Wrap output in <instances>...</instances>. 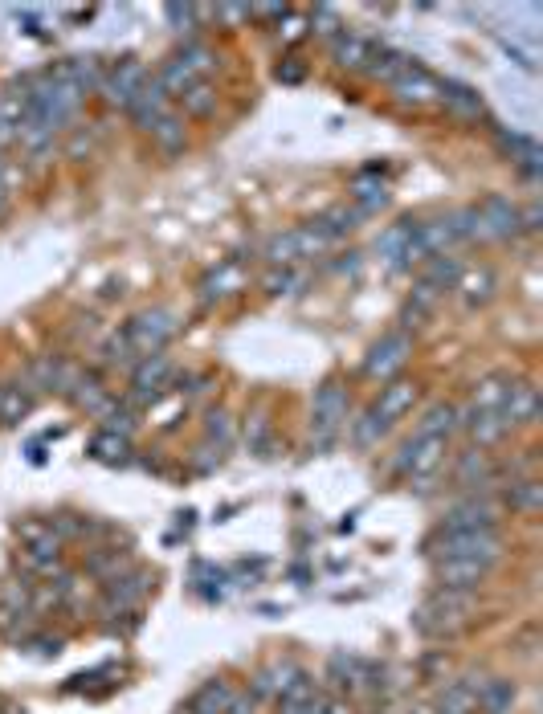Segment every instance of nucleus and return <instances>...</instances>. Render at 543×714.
I'll return each mask as SVG.
<instances>
[{
    "mask_svg": "<svg viewBox=\"0 0 543 714\" xmlns=\"http://www.w3.org/2000/svg\"><path fill=\"white\" fill-rule=\"evenodd\" d=\"M413 400H417V384H409V380H388V384L380 388V396L360 413V421H352V441H356L360 449H372L392 425H397V421L409 413Z\"/></svg>",
    "mask_w": 543,
    "mask_h": 714,
    "instance_id": "nucleus-1",
    "label": "nucleus"
},
{
    "mask_svg": "<svg viewBox=\"0 0 543 714\" xmlns=\"http://www.w3.org/2000/svg\"><path fill=\"white\" fill-rule=\"evenodd\" d=\"M446 453H450V437H429V433H417L401 445L397 453V474L417 486V490H429L437 482V474L446 470Z\"/></svg>",
    "mask_w": 543,
    "mask_h": 714,
    "instance_id": "nucleus-2",
    "label": "nucleus"
},
{
    "mask_svg": "<svg viewBox=\"0 0 543 714\" xmlns=\"http://www.w3.org/2000/svg\"><path fill=\"white\" fill-rule=\"evenodd\" d=\"M470 612H474V596L437 588L429 600H421V604H417L413 625H417V633H421V637H454L458 629H466Z\"/></svg>",
    "mask_w": 543,
    "mask_h": 714,
    "instance_id": "nucleus-3",
    "label": "nucleus"
},
{
    "mask_svg": "<svg viewBox=\"0 0 543 714\" xmlns=\"http://www.w3.org/2000/svg\"><path fill=\"white\" fill-rule=\"evenodd\" d=\"M348 429V388L339 380H323L311 396V445L323 453Z\"/></svg>",
    "mask_w": 543,
    "mask_h": 714,
    "instance_id": "nucleus-4",
    "label": "nucleus"
},
{
    "mask_svg": "<svg viewBox=\"0 0 543 714\" xmlns=\"http://www.w3.org/2000/svg\"><path fill=\"white\" fill-rule=\"evenodd\" d=\"M176 331H180V323H176V315L168 311V306H147V311L131 315L119 327V335L131 347L135 360H143V355H160L176 339Z\"/></svg>",
    "mask_w": 543,
    "mask_h": 714,
    "instance_id": "nucleus-5",
    "label": "nucleus"
},
{
    "mask_svg": "<svg viewBox=\"0 0 543 714\" xmlns=\"http://www.w3.org/2000/svg\"><path fill=\"white\" fill-rule=\"evenodd\" d=\"M466 209H470L474 241H511L523 233V204H515L503 192H490L478 204H466Z\"/></svg>",
    "mask_w": 543,
    "mask_h": 714,
    "instance_id": "nucleus-6",
    "label": "nucleus"
},
{
    "mask_svg": "<svg viewBox=\"0 0 543 714\" xmlns=\"http://www.w3.org/2000/svg\"><path fill=\"white\" fill-rule=\"evenodd\" d=\"M331 249V241L315 229V221H303V225H294V229H282V233H274L266 245H262V258L270 262V266H303V262H311V258H319V253H327Z\"/></svg>",
    "mask_w": 543,
    "mask_h": 714,
    "instance_id": "nucleus-7",
    "label": "nucleus"
},
{
    "mask_svg": "<svg viewBox=\"0 0 543 714\" xmlns=\"http://www.w3.org/2000/svg\"><path fill=\"white\" fill-rule=\"evenodd\" d=\"M409 355H413V335H409L405 327H392V331H384V335L368 347V355H364V376L376 380V384L397 380V376L405 372V364H409Z\"/></svg>",
    "mask_w": 543,
    "mask_h": 714,
    "instance_id": "nucleus-8",
    "label": "nucleus"
},
{
    "mask_svg": "<svg viewBox=\"0 0 543 714\" xmlns=\"http://www.w3.org/2000/svg\"><path fill=\"white\" fill-rule=\"evenodd\" d=\"M376 249H380V258H384L388 270H413V266L429 262L421 221H397L392 229H384L380 241H376Z\"/></svg>",
    "mask_w": 543,
    "mask_h": 714,
    "instance_id": "nucleus-9",
    "label": "nucleus"
},
{
    "mask_svg": "<svg viewBox=\"0 0 543 714\" xmlns=\"http://www.w3.org/2000/svg\"><path fill=\"white\" fill-rule=\"evenodd\" d=\"M503 506L486 494H470L462 502H454L446 515H441L437 535H474V531H499Z\"/></svg>",
    "mask_w": 543,
    "mask_h": 714,
    "instance_id": "nucleus-10",
    "label": "nucleus"
},
{
    "mask_svg": "<svg viewBox=\"0 0 543 714\" xmlns=\"http://www.w3.org/2000/svg\"><path fill=\"white\" fill-rule=\"evenodd\" d=\"M437 559H474V564L495 568L503 555V539L499 531H474V535H437L433 539Z\"/></svg>",
    "mask_w": 543,
    "mask_h": 714,
    "instance_id": "nucleus-11",
    "label": "nucleus"
},
{
    "mask_svg": "<svg viewBox=\"0 0 543 714\" xmlns=\"http://www.w3.org/2000/svg\"><path fill=\"white\" fill-rule=\"evenodd\" d=\"M511 388H515V376H511V372H486V376L474 384L466 408H458L462 421H466V417H503V408H507V400H511Z\"/></svg>",
    "mask_w": 543,
    "mask_h": 714,
    "instance_id": "nucleus-12",
    "label": "nucleus"
},
{
    "mask_svg": "<svg viewBox=\"0 0 543 714\" xmlns=\"http://www.w3.org/2000/svg\"><path fill=\"white\" fill-rule=\"evenodd\" d=\"M388 90L397 94L405 107H429V102H437V94H441V78L437 74H429L421 62H405L397 74L388 78Z\"/></svg>",
    "mask_w": 543,
    "mask_h": 714,
    "instance_id": "nucleus-13",
    "label": "nucleus"
},
{
    "mask_svg": "<svg viewBox=\"0 0 543 714\" xmlns=\"http://www.w3.org/2000/svg\"><path fill=\"white\" fill-rule=\"evenodd\" d=\"M147 86V70H143V62L139 58H119V62H111V66H103V90L107 94V102H115V107H131V102L139 98V90Z\"/></svg>",
    "mask_w": 543,
    "mask_h": 714,
    "instance_id": "nucleus-14",
    "label": "nucleus"
},
{
    "mask_svg": "<svg viewBox=\"0 0 543 714\" xmlns=\"http://www.w3.org/2000/svg\"><path fill=\"white\" fill-rule=\"evenodd\" d=\"M29 388L41 396V392H58V396H70L74 380H78V368L66 360V355H41V360L29 364L25 372Z\"/></svg>",
    "mask_w": 543,
    "mask_h": 714,
    "instance_id": "nucleus-15",
    "label": "nucleus"
},
{
    "mask_svg": "<svg viewBox=\"0 0 543 714\" xmlns=\"http://www.w3.org/2000/svg\"><path fill=\"white\" fill-rule=\"evenodd\" d=\"M172 376H176V364L168 360V355L160 351V355H143V360L135 364V372H131V400H156L168 384H172Z\"/></svg>",
    "mask_w": 543,
    "mask_h": 714,
    "instance_id": "nucleus-16",
    "label": "nucleus"
},
{
    "mask_svg": "<svg viewBox=\"0 0 543 714\" xmlns=\"http://www.w3.org/2000/svg\"><path fill=\"white\" fill-rule=\"evenodd\" d=\"M245 278H250V274H245V262H241V258H221V262L201 278V286H196V290H201V302H205V306H213V302H225V298H233L237 290H245Z\"/></svg>",
    "mask_w": 543,
    "mask_h": 714,
    "instance_id": "nucleus-17",
    "label": "nucleus"
},
{
    "mask_svg": "<svg viewBox=\"0 0 543 714\" xmlns=\"http://www.w3.org/2000/svg\"><path fill=\"white\" fill-rule=\"evenodd\" d=\"M454 294H458V302L466 306V311H478V306H486L490 298L499 294V274L490 266H462V274L454 282Z\"/></svg>",
    "mask_w": 543,
    "mask_h": 714,
    "instance_id": "nucleus-18",
    "label": "nucleus"
},
{
    "mask_svg": "<svg viewBox=\"0 0 543 714\" xmlns=\"http://www.w3.org/2000/svg\"><path fill=\"white\" fill-rule=\"evenodd\" d=\"M486 576H490V568L474 564V559H437V588H446V592L474 596Z\"/></svg>",
    "mask_w": 543,
    "mask_h": 714,
    "instance_id": "nucleus-19",
    "label": "nucleus"
},
{
    "mask_svg": "<svg viewBox=\"0 0 543 714\" xmlns=\"http://www.w3.org/2000/svg\"><path fill=\"white\" fill-rule=\"evenodd\" d=\"M495 478H499V470L486 457V449H466L458 457V466H454V482L462 490H470V494H486L490 486H495Z\"/></svg>",
    "mask_w": 543,
    "mask_h": 714,
    "instance_id": "nucleus-20",
    "label": "nucleus"
},
{
    "mask_svg": "<svg viewBox=\"0 0 543 714\" xmlns=\"http://www.w3.org/2000/svg\"><path fill=\"white\" fill-rule=\"evenodd\" d=\"M25 123H29V98H25V86H13L0 94V151L21 143Z\"/></svg>",
    "mask_w": 543,
    "mask_h": 714,
    "instance_id": "nucleus-21",
    "label": "nucleus"
},
{
    "mask_svg": "<svg viewBox=\"0 0 543 714\" xmlns=\"http://www.w3.org/2000/svg\"><path fill=\"white\" fill-rule=\"evenodd\" d=\"M49 78L70 86V90H78L86 98L90 90L103 86V62H98V58H66V62H58L54 70H49Z\"/></svg>",
    "mask_w": 543,
    "mask_h": 714,
    "instance_id": "nucleus-22",
    "label": "nucleus"
},
{
    "mask_svg": "<svg viewBox=\"0 0 543 714\" xmlns=\"http://www.w3.org/2000/svg\"><path fill=\"white\" fill-rule=\"evenodd\" d=\"M495 139H499V147L511 156V164L523 172V180H539V143L531 139V135H523V131H507V127H495Z\"/></svg>",
    "mask_w": 543,
    "mask_h": 714,
    "instance_id": "nucleus-23",
    "label": "nucleus"
},
{
    "mask_svg": "<svg viewBox=\"0 0 543 714\" xmlns=\"http://www.w3.org/2000/svg\"><path fill=\"white\" fill-rule=\"evenodd\" d=\"M539 413H543L539 388H535V384H527V380H515L511 400H507V408H503L507 429H527V425H535V421H539Z\"/></svg>",
    "mask_w": 543,
    "mask_h": 714,
    "instance_id": "nucleus-24",
    "label": "nucleus"
},
{
    "mask_svg": "<svg viewBox=\"0 0 543 714\" xmlns=\"http://www.w3.org/2000/svg\"><path fill=\"white\" fill-rule=\"evenodd\" d=\"M147 592H152V572H127V576L107 580V588H103V604L127 612V608H135Z\"/></svg>",
    "mask_w": 543,
    "mask_h": 714,
    "instance_id": "nucleus-25",
    "label": "nucleus"
},
{
    "mask_svg": "<svg viewBox=\"0 0 543 714\" xmlns=\"http://www.w3.org/2000/svg\"><path fill=\"white\" fill-rule=\"evenodd\" d=\"M372 45H376V41H368V37H360V33H348V29H343V33L331 41V62H335L339 70H356V74H364L368 62H372Z\"/></svg>",
    "mask_w": 543,
    "mask_h": 714,
    "instance_id": "nucleus-26",
    "label": "nucleus"
},
{
    "mask_svg": "<svg viewBox=\"0 0 543 714\" xmlns=\"http://www.w3.org/2000/svg\"><path fill=\"white\" fill-rule=\"evenodd\" d=\"M33 408H37V392L29 388V380L0 384V425H21Z\"/></svg>",
    "mask_w": 543,
    "mask_h": 714,
    "instance_id": "nucleus-27",
    "label": "nucleus"
},
{
    "mask_svg": "<svg viewBox=\"0 0 543 714\" xmlns=\"http://www.w3.org/2000/svg\"><path fill=\"white\" fill-rule=\"evenodd\" d=\"M478 686L482 678H454L437 694V714H474L478 710Z\"/></svg>",
    "mask_w": 543,
    "mask_h": 714,
    "instance_id": "nucleus-28",
    "label": "nucleus"
},
{
    "mask_svg": "<svg viewBox=\"0 0 543 714\" xmlns=\"http://www.w3.org/2000/svg\"><path fill=\"white\" fill-rule=\"evenodd\" d=\"M503 506L511 510V515H539L543 506V482L523 474V478H511L507 490H503Z\"/></svg>",
    "mask_w": 543,
    "mask_h": 714,
    "instance_id": "nucleus-29",
    "label": "nucleus"
},
{
    "mask_svg": "<svg viewBox=\"0 0 543 714\" xmlns=\"http://www.w3.org/2000/svg\"><path fill=\"white\" fill-rule=\"evenodd\" d=\"M299 674H303V666H294V661H274V666H266V670L254 674L250 694H254V698H278Z\"/></svg>",
    "mask_w": 543,
    "mask_h": 714,
    "instance_id": "nucleus-30",
    "label": "nucleus"
},
{
    "mask_svg": "<svg viewBox=\"0 0 543 714\" xmlns=\"http://www.w3.org/2000/svg\"><path fill=\"white\" fill-rule=\"evenodd\" d=\"M233 686L229 682H221V678H213V682H205L201 690H196L192 698H188V706H184V714H225L229 710V702H233Z\"/></svg>",
    "mask_w": 543,
    "mask_h": 714,
    "instance_id": "nucleus-31",
    "label": "nucleus"
},
{
    "mask_svg": "<svg viewBox=\"0 0 543 714\" xmlns=\"http://www.w3.org/2000/svg\"><path fill=\"white\" fill-rule=\"evenodd\" d=\"M70 400H74L78 408H86V413H107V408L115 404L111 392L103 388V380H98L94 372H78V380H74V388H70Z\"/></svg>",
    "mask_w": 543,
    "mask_h": 714,
    "instance_id": "nucleus-32",
    "label": "nucleus"
},
{
    "mask_svg": "<svg viewBox=\"0 0 543 714\" xmlns=\"http://www.w3.org/2000/svg\"><path fill=\"white\" fill-rule=\"evenodd\" d=\"M388 204V184L380 180V176H356V184H352V209L360 213V217H368V213H380Z\"/></svg>",
    "mask_w": 543,
    "mask_h": 714,
    "instance_id": "nucleus-33",
    "label": "nucleus"
},
{
    "mask_svg": "<svg viewBox=\"0 0 543 714\" xmlns=\"http://www.w3.org/2000/svg\"><path fill=\"white\" fill-rule=\"evenodd\" d=\"M311 221H315V229L335 245L339 237H348V233L356 229L360 213L352 209V204H335V209H327V213H319V217H311Z\"/></svg>",
    "mask_w": 543,
    "mask_h": 714,
    "instance_id": "nucleus-34",
    "label": "nucleus"
},
{
    "mask_svg": "<svg viewBox=\"0 0 543 714\" xmlns=\"http://www.w3.org/2000/svg\"><path fill=\"white\" fill-rule=\"evenodd\" d=\"M437 102H446V107L454 111V115H466V119H478L482 115V98H478V90H470V86H462V82H441V94H437Z\"/></svg>",
    "mask_w": 543,
    "mask_h": 714,
    "instance_id": "nucleus-35",
    "label": "nucleus"
},
{
    "mask_svg": "<svg viewBox=\"0 0 543 714\" xmlns=\"http://www.w3.org/2000/svg\"><path fill=\"white\" fill-rule=\"evenodd\" d=\"M90 457L94 462H107V466H119L131 457V441L123 433H111V429H98L94 441H90Z\"/></svg>",
    "mask_w": 543,
    "mask_h": 714,
    "instance_id": "nucleus-36",
    "label": "nucleus"
},
{
    "mask_svg": "<svg viewBox=\"0 0 543 714\" xmlns=\"http://www.w3.org/2000/svg\"><path fill=\"white\" fill-rule=\"evenodd\" d=\"M511 702H515V686L507 678H486L478 686V710H486V714H507Z\"/></svg>",
    "mask_w": 543,
    "mask_h": 714,
    "instance_id": "nucleus-37",
    "label": "nucleus"
},
{
    "mask_svg": "<svg viewBox=\"0 0 543 714\" xmlns=\"http://www.w3.org/2000/svg\"><path fill=\"white\" fill-rule=\"evenodd\" d=\"M123 568H127V551H115V547H98V551L86 559V572H90L94 580H115Z\"/></svg>",
    "mask_w": 543,
    "mask_h": 714,
    "instance_id": "nucleus-38",
    "label": "nucleus"
},
{
    "mask_svg": "<svg viewBox=\"0 0 543 714\" xmlns=\"http://www.w3.org/2000/svg\"><path fill=\"white\" fill-rule=\"evenodd\" d=\"M405 62H409V58L401 54V49H392V45H372V62H368V70H364V74H372V78L388 82V78L397 74Z\"/></svg>",
    "mask_w": 543,
    "mask_h": 714,
    "instance_id": "nucleus-39",
    "label": "nucleus"
},
{
    "mask_svg": "<svg viewBox=\"0 0 543 714\" xmlns=\"http://www.w3.org/2000/svg\"><path fill=\"white\" fill-rule=\"evenodd\" d=\"M147 135H152L164 151H180V147H184V123H180L172 111H168V115H160L152 127H147Z\"/></svg>",
    "mask_w": 543,
    "mask_h": 714,
    "instance_id": "nucleus-40",
    "label": "nucleus"
},
{
    "mask_svg": "<svg viewBox=\"0 0 543 714\" xmlns=\"http://www.w3.org/2000/svg\"><path fill=\"white\" fill-rule=\"evenodd\" d=\"M446 298V294H437L433 286H425V282H417V290L409 294V302H405V319L409 323H421V319H429L433 315V306Z\"/></svg>",
    "mask_w": 543,
    "mask_h": 714,
    "instance_id": "nucleus-41",
    "label": "nucleus"
},
{
    "mask_svg": "<svg viewBox=\"0 0 543 714\" xmlns=\"http://www.w3.org/2000/svg\"><path fill=\"white\" fill-rule=\"evenodd\" d=\"M176 102H180V107H184L188 115H196V119H205V115H209V111L217 107V90H213L209 82H196V86H192V90H188L184 98H176Z\"/></svg>",
    "mask_w": 543,
    "mask_h": 714,
    "instance_id": "nucleus-42",
    "label": "nucleus"
},
{
    "mask_svg": "<svg viewBox=\"0 0 543 714\" xmlns=\"http://www.w3.org/2000/svg\"><path fill=\"white\" fill-rule=\"evenodd\" d=\"M98 355H103V364H111V368H119V364H135V355H131V347L123 343V335H119V331H111V335H107V343L98 347Z\"/></svg>",
    "mask_w": 543,
    "mask_h": 714,
    "instance_id": "nucleus-43",
    "label": "nucleus"
},
{
    "mask_svg": "<svg viewBox=\"0 0 543 714\" xmlns=\"http://www.w3.org/2000/svg\"><path fill=\"white\" fill-rule=\"evenodd\" d=\"M294 282H299V274H294L290 266H270V270H266V278H262V290L278 298V294H290V286H294Z\"/></svg>",
    "mask_w": 543,
    "mask_h": 714,
    "instance_id": "nucleus-44",
    "label": "nucleus"
},
{
    "mask_svg": "<svg viewBox=\"0 0 543 714\" xmlns=\"http://www.w3.org/2000/svg\"><path fill=\"white\" fill-rule=\"evenodd\" d=\"M307 25H311V33H315V37H327V41H335V37L343 33V25H339L335 9H315V13L307 17Z\"/></svg>",
    "mask_w": 543,
    "mask_h": 714,
    "instance_id": "nucleus-45",
    "label": "nucleus"
},
{
    "mask_svg": "<svg viewBox=\"0 0 543 714\" xmlns=\"http://www.w3.org/2000/svg\"><path fill=\"white\" fill-rule=\"evenodd\" d=\"M164 17H168V25H172L176 33H188V29H192V21L201 17V9H192V5H168V9H164Z\"/></svg>",
    "mask_w": 543,
    "mask_h": 714,
    "instance_id": "nucleus-46",
    "label": "nucleus"
},
{
    "mask_svg": "<svg viewBox=\"0 0 543 714\" xmlns=\"http://www.w3.org/2000/svg\"><path fill=\"white\" fill-rule=\"evenodd\" d=\"M205 433H209V441H217V449H225V445L233 441V425H229V417H225V413H209Z\"/></svg>",
    "mask_w": 543,
    "mask_h": 714,
    "instance_id": "nucleus-47",
    "label": "nucleus"
},
{
    "mask_svg": "<svg viewBox=\"0 0 543 714\" xmlns=\"http://www.w3.org/2000/svg\"><path fill=\"white\" fill-rule=\"evenodd\" d=\"M307 714H352V706L343 702V698H323V694H315V702L307 706Z\"/></svg>",
    "mask_w": 543,
    "mask_h": 714,
    "instance_id": "nucleus-48",
    "label": "nucleus"
},
{
    "mask_svg": "<svg viewBox=\"0 0 543 714\" xmlns=\"http://www.w3.org/2000/svg\"><path fill=\"white\" fill-rule=\"evenodd\" d=\"M274 78H278V82H290V86H294V82H303V66H299V62L290 58V62H282V66L274 70Z\"/></svg>",
    "mask_w": 543,
    "mask_h": 714,
    "instance_id": "nucleus-49",
    "label": "nucleus"
},
{
    "mask_svg": "<svg viewBox=\"0 0 543 714\" xmlns=\"http://www.w3.org/2000/svg\"><path fill=\"white\" fill-rule=\"evenodd\" d=\"M254 710H258V698H254V694H233V702H229L225 714H254Z\"/></svg>",
    "mask_w": 543,
    "mask_h": 714,
    "instance_id": "nucleus-50",
    "label": "nucleus"
},
{
    "mask_svg": "<svg viewBox=\"0 0 543 714\" xmlns=\"http://www.w3.org/2000/svg\"><path fill=\"white\" fill-rule=\"evenodd\" d=\"M5 204H9V180H5V172H0V213H5Z\"/></svg>",
    "mask_w": 543,
    "mask_h": 714,
    "instance_id": "nucleus-51",
    "label": "nucleus"
},
{
    "mask_svg": "<svg viewBox=\"0 0 543 714\" xmlns=\"http://www.w3.org/2000/svg\"><path fill=\"white\" fill-rule=\"evenodd\" d=\"M0 172H5V160H0Z\"/></svg>",
    "mask_w": 543,
    "mask_h": 714,
    "instance_id": "nucleus-52",
    "label": "nucleus"
}]
</instances>
